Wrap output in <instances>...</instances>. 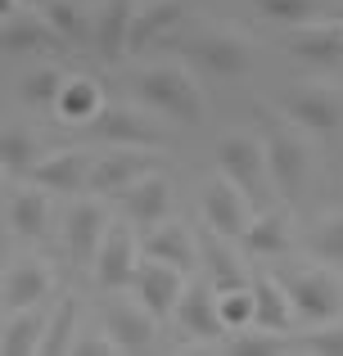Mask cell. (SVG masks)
<instances>
[{
  "instance_id": "cell-23",
  "label": "cell",
  "mask_w": 343,
  "mask_h": 356,
  "mask_svg": "<svg viewBox=\"0 0 343 356\" xmlns=\"http://www.w3.org/2000/svg\"><path fill=\"white\" fill-rule=\"evenodd\" d=\"M239 243H244V252H253V257H285V252L294 248V221H289V212L271 208V212H262V217H253Z\"/></svg>"
},
{
  "instance_id": "cell-29",
  "label": "cell",
  "mask_w": 343,
  "mask_h": 356,
  "mask_svg": "<svg viewBox=\"0 0 343 356\" xmlns=\"http://www.w3.org/2000/svg\"><path fill=\"white\" fill-rule=\"evenodd\" d=\"M45 221H50V199L41 190H18L9 199V230L23 239H45Z\"/></svg>"
},
{
  "instance_id": "cell-4",
  "label": "cell",
  "mask_w": 343,
  "mask_h": 356,
  "mask_svg": "<svg viewBox=\"0 0 343 356\" xmlns=\"http://www.w3.org/2000/svg\"><path fill=\"white\" fill-rule=\"evenodd\" d=\"M217 172L230 176L248 199H262L271 194V163H266V140L253 136V131H226L217 140Z\"/></svg>"
},
{
  "instance_id": "cell-6",
  "label": "cell",
  "mask_w": 343,
  "mask_h": 356,
  "mask_svg": "<svg viewBox=\"0 0 343 356\" xmlns=\"http://www.w3.org/2000/svg\"><path fill=\"white\" fill-rule=\"evenodd\" d=\"M199 212H203V226L217 230V235L226 239H244L248 221L257 217L253 212V199H248L244 190H239L230 176H212V181H203V199H199Z\"/></svg>"
},
{
  "instance_id": "cell-32",
  "label": "cell",
  "mask_w": 343,
  "mask_h": 356,
  "mask_svg": "<svg viewBox=\"0 0 343 356\" xmlns=\"http://www.w3.org/2000/svg\"><path fill=\"white\" fill-rule=\"evenodd\" d=\"M217 312H221V321H226V330H230V334H239V330H253V325H257L253 284L221 289V293H217Z\"/></svg>"
},
{
  "instance_id": "cell-15",
  "label": "cell",
  "mask_w": 343,
  "mask_h": 356,
  "mask_svg": "<svg viewBox=\"0 0 343 356\" xmlns=\"http://www.w3.org/2000/svg\"><path fill=\"white\" fill-rule=\"evenodd\" d=\"M131 284H136V298H141V302L150 307L159 321H168V316H176V302H181L190 275H185L181 266H172V261L150 257V261H141V266H136V280H131Z\"/></svg>"
},
{
  "instance_id": "cell-9",
  "label": "cell",
  "mask_w": 343,
  "mask_h": 356,
  "mask_svg": "<svg viewBox=\"0 0 343 356\" xmlns=\"http://www.w3.org/2000/svg\"><path fill=\"white\" fill-rule=\"evenodd\" d=\"M145 172H154V154L150 149H136V145H113L109 154H95L86 176V190L99 194V199H113L122 194L127 185H136Z\"/></svg>"
},
{
  "instance_id": "cell-35",
  "label": "cell",
  "mask_w": 343,
  "mask_h": 356,
  "mask_svg": "<svg viewBox=\"0 0 343 356\" xmlns=\"http://www.w3.org/2000/svg\"><path fill=\"white\" fill-rule=\"evenodd\" d=\"M330 0H253V9L262 18H271V23L280 27H294V23H312V18L326 14Z\"/></svg>"
},
{
  "instance_id": "cell-26",
  "label": "cell",
  "mask_w": 343,
  "mask_h": 356,
  "mask_svg": "<svg viewBox=\"0 0 343 356\" xmlns=\"http://www.w3.org/2000/svg\"><path fill=\"white\" fill-rule=\"evenodd\" d=\"M253 302H257V325H262V330L285 334L298 321V312H294V302H289V289L276 275H253Z\"/></svg>"
},
{
  "instance_id": "cell-39",
  "label": "cell",
  "mask_w": 343,
  "mask_h": 356,
  "mask_svg": "<svg viewBox=\"0 0 343 356\" xmlns=\"http://www.w3.org/2000/svg\"><path fill=\"white\" fill-rule=\"evenodd\" d=\"M14 9H18V0H0V18H9Z\"/></svg>"
},
{
  "instance_id": "cell-16",
  "label": "cell",
  "mask_w": 343,
  "mask_h": 356,
  "mask_svg": "<svg viewBox=\"0 0 343 356\" xmlns=\"http://www.w3.org/2000/svg\"><path fill=\"white\" fill-rule=\"evenodd\" d=\"M131 18L136 0H104L90 18V45H95L99 63H118L122 54H131Z\"/></svg>"
},
{
  "instance_id": "cell-27",
  "label": "cell",
  "mask_w": 343,
  "mask_h": 356,
  "mask_svg": "<svg viewBox=\"0 0 343 356\" xmlns=\"http://www.w3.org/2000/svg\"><path fill=\"white\" fill-rule=\"evenodd\" d=\"M45 307H27V312H9L5 316V325H0V352H14V356H23V352H41V339H45Z\"/></svg>"
},
{
  "instance_id": "cell-22",
  "label": "cell",
  "mask_w": 343,
  "mask_h": 356,
  "mask_svg": "<svg viewBox=\"0 0 343 356\" xmlns=\"http://www.w3.org/2000/svg\"><path fill=\"white\" fill-rule=\"evenodd\" d=\"M145 252L159 257V261L181 266L185 275H194V266L203 261V248H199V239L190 235L185 221H159V226H150V235H145Z\"/></svg>"
},
{
  "instance_id": "cell-5",
  "label": "cell",
  "mask_w": 343,
  "mask_h": 356,
  "mask_svg": "<svg viewBox=\"0 0 343 356\" xmlns=\"http://www.w3.org/2000/svg\"><path fill=\"white\" fill-rule=\"evenodd\" d=\"M285 289H289V302H294V312H298V321L326 325V321H335V316H343V280L330 266L294 270V275L285 280Z\"/></svg>"
},
{
  "instance_id": "cell-10",
  "label": "cell",
  "mask_w": 343,
  "mask_h": 356,
  "mask_svg": "<svg viewBox=\"0 0 343 356\" xmlns=\"http://www.w3.org/2000/svg\"><path fill=\"white\" fill-rule=\"evenodd\" d=\"M285 118H294L303 131H312V136H335L343 127V95L335 86H321V81H308V86L289 90L280 104Z\"/></svg>"
},
{
  "instance_id": "cell-20",
  "label": "cell",
  "mask_w": 343,
  "mask_h": 356,
  "mask_svg": "<svg viewBox=\"0 0 343 356\" xmlns=\"http://www.w3.org/2000/svg\"><path fill=\"white\" fill-rule=\"evenodd\" d=\"M90 163H95V154H86V149H54V154H45L41 163L32 167V181L41 185V190L77 194V190H86Z\"/></svg>"
},
{
  "instance_id": "cell-25",
  "label": "cell",
  "mask_w": 343,
  "mask_h": 356,
  "mask_svg": "<svg viewBox=\"0 0 343 356\" xmlns=\"http://www.w3.org/2000/svg\"><path fill=\"white\" fill-rule=\"evenodd\" d=\"M235 239H226V235H217V230H208L203 235V266H208V280H212V289H239V284H253L248 280V270H244V261H239V252L230 248Z\"/></svg>"
},
{
  "instance_id": "cell-18",
  "label": "cell",
  "mask_w": 343,
  "mask_h": 356,
  "mask_svg": "<svg viewBox=\"0 0 343 356\" xmlns=\"http://www.w3.org/2000/svg\"><path fill=\"white\" fill-rule=\"evenodd\" d=\"M36 50H63L59 32L36 9H14L0 18V54H36Z\"/></svg>"
},
{
  "instance_id": "cell-31",
  "label": "cell",
  "mask_w": 343,
  "mask_h": 356,
  "mask_svg": "<svg viewBox=\"0 0 343 356\" xmlns=\"http://www.w3.org/2000/svg\"><path fill=\"white\" fill-rule=\"evenodd\" d=\"M41 14H45V23L59 32L63 45H77L81 36H90V18L77 0H41Z\"/></svg>"
},
{
  "instance_id": "cell-40",
  "label": "cell",
  "mask_w": 343,
  "mask_h": 356,
  "mask_svg": "<svg viewBox=\"0 0 343 356\" xmlns=\"http://www.w3.org/2000/svg\"><path fill=\"white\" fill-rule=\"evenodd\" d=\"M5 181H9V172H5V167H0V199H5Z\"/></svg>"
},
{
  "instance_id": "cell-34",
  "label": "cell",
  "mask_w": 343,
  "mask_h": 356,
  "mask_svg": "<svg viewBox=\"0 0 343 356\" xmlns=\"http://www.w3.org/2000/svg\"><path fill=\"white\" fill-rule=\"evenodd\" d=\"M226 352H235V356H280V352H298V343L280 339L276 330H262V325H253V330H239L235 339L226 343Z\"/></svg>"
},
{
  "instance_id": "cell-37",
  "label": "cell",
  "mask_w": 343,
  "mask_h": 356,
  "mask_svg": "<svg viewBox=\"0 0 343 356\" xmlns=\"http://www.w3.org/2000/svg\"><path fill=\"white\" fill-rule=\"evenodd\" d=\"M303 352H317V356H343V321L335 316V321L317 325V330L308 334V339L298 343Z\"/></svg>"
},
{
  "instance_id": "cell-24",
  "label": "cell",
  "mask_w": 343,
  "mask_h": 356,
  "mask_svg": "<svg viewBox=\"0 0 343 356\" xmlns=\"http://www.w3.org/2000/svg\"><path fill=\"white\" fill-rule=\"evenodd\" d=\"M99 108H104V90H99L95 77H68L63 90H59V99H54V118H59L63 127H86Z\"/></svg>"
},
{
  "instance_id": "cell-38",
  "label": "cell",
  "mask_w": 343,
  "mask_h": 356,
  "mask_svg": "<svg viewBox=\"0 0 343 356\" xmlns=\"http://www.w3.org/2000/svg\"><path fill=\"white\" fill-rule=\"evenodd\" d=\"M72 352H77V356H113L118 343H113V334H109V330H86V334L77 330V339H72Z\"/></svg>"
},
{
  "instance_id": "cell-13",
  "label": "cell",
  "mask_w": 343,
  "mask_h": 356,
  "mask_svg": "<svg viewBox=\"0 0 343 356\" xmlns=\"http://www.w3.org/2000/svg\"><path fill=\"white\" fill-rule=\"evenodd\" d=\"M104 330L113 334L118 352H154L159 348V316L141 298H113L104 307Z\"/></svg>"
},
{
  "instance_id": "cell-7",
  "label": "cell",
  "mask_w": 343,
  "mask_h": 356,
  "mask_svg": "<svg viewBox=\"0 0 343 356\" xmlns=\"http://www.w3.org/2000/svg\"><path fill=\"white\" fill-rule=\"evenodd\" d=\"M154 108H136V104H109L99 108L95 118L86 122V131L95 140H104V145H136V149H154L163 145V131L159 122L150 118Z\"/></svg>"
},
{
  "instance_id": "cell-17",
  "label": "cell",
  "mask_w": 343,
  "mask_h": 356,
  "mask_svg": "<svg viewBox=\"0 0 343 356\" xmlns=\"http://www.w3.org/2000/svg\"><path fill=\"white\" fill-rule=\"evenodd\" d=\"M122 217L131 221V226H159V221H168V212H172V181L154 167V172H145L136 185H127L122 194Z\"/></svg>"
},
{
  "instance_id": "cell-21",
  "label": "cell",
  "mask_w": 343,
  "mask_h": 356,
  "mask_svg": "<svg viewBox=\"0 0 343 356\" xmlns=\"http://www.w3.org/2000/svg\"><path fill=\"white\" fill-rule=\"evenodd\" d=\"M176 325L185 334H194V339H221V334H230L221 312H217V289L212 284H185L181 302H176Z\"/></svg>"
},
{
  "instance_id": "cell-28",
  "label": "cell",
  "mask_w": 343,
  "mask_h": 356,
  "mask_svg": "<svg viewBox=\"0 0 343 356\" xmlns=\"http://www.w3.org/2000/svg\"><path fill=\"white\" fill-rule=\"evenodd\" d=\"M45 158L41 140H36V131L27 127H0V167H5L9 176H32V167Z\"/></svg>"
},
{
  "instance_id": "cell-1",
  "label": "cell",
  "mask_w": 343,
  "mask_h": 356,
  "mask_svg": "<svg viewBox=\"0 0 343 356\" xmlns=\"http://www.w3.org/2000/svg\"><path fill=\"white\" fill-rule=\"evenodd\" d=\"M131 90L145 108L181 122V127H203V122H208L203 86L185 63H154V68H141L131 77Z\"/></svg>"
},
{
  "instance_id": "cell-33",
  "label": "cell",
  "mask_w": 343,
  "mask_h": 356,
  "mask_svg": "<svg viewBox=\"0 0 343 356\" xmlns=\"http://www.w3.org/2000/svg\"><path fill=\"white\" fill-rule=\"evenodd\" d=\"M72 339H77V302H72V298H63V302L50 312V321H45L41 352H45V356L72 352Z\"/></svg>"
},
{
  "instance_id": "cell-8",
  "label": "cell",
  "mask_w": 343,
  "mask_h": 356,
  "mask_svg": "<svg viewBox=\"0 0 343 356\" xmlns=\"http://www.w3.org/2000/svg\"><path fill=\"white\" fill-rule=\"evenodd\" d=\"M136 266H141V239H136V230L127 221H109L104 239H99V252L90 261L95 284L118 293V289H127L136 280Z\"/></svg>"
},
{
  "instance_id": "cell-2",
  "label": "cell",
  "mask_w": 343,
  "mask_h": 356,
  "mask_svg": "<svg viewBox=\"0 0 343 356\" xmlns=\"http://www.w3.org/2000/svg\"><path fill=\"white\" fill-rule=\"evenodd\" d=\"M262 140H266V163H271L276 194L294 199V194L308 185V176H312V145H308V136H303V127L294 118L266 113Z\"/></svg>"
},
{
  "instance_id": "cell-30",
  "label": "cell",
  "mask_w": 343,
  "mask_h": 356,
  "mask_svg": "<svg viewBox=\"0 0 343 356\" xmlns=\"http://www.w3.org/2000/svg\"><path fill=\"white\" fill-rule=\"evenodd\" d=\"M63 72L59 68H32V72H23L18 77V99H23L27 108H41V113H54V99H59V90H63Z\"/></svg>"
},
{
  "instance_id": "cell-12",
  "label": "cell",
  "mask_w": 343,
  "mask_h": 356,
  "mask_svg": "<svg viewBox=\"0 0 343 356\" xmlns=\"http://www.w3.org/2000/svg\"><path fill=\"white\" fill-rule=\"evenodd\" d=\"M280 45L294 54V59H303L308 68H339L343 63V23H335V18L294 23Z\"/></svg>"
},
{
  "instance_id": "cell-19",
  "label": "cell",
  "mask_w": 343,
  "mask_h": 356,
  "mask_svg": "<svg viewBox=\"0 0 343 356\" xmlns=\"http://www.w3.org/2000/svg\"><path fill=\"white\" fill-rule=\"evenodd\" d=\"M190 14V0H150V5H136L131 18V54L150 50V45H163L176 27Z\"/></svg>"
},
{
  "instance_id": "cell-14",
  "label": "cell",
  "mask_w": 343,
  "mask_h": 356,
  "mask_svg": "<svg viewBox=\"0 0 343 356\" xmlns=\"http://www.w3.org/2000/svg\"><path fill=\"white\" fill-rule=\"evenodd\" d=\"M54 293V270L45 266V257H18L9 270H0V302L9 312H27V307H45V298Z\"/></svg>"
},
{
  "instance_id": "cell-11",
  "label": "cell",
  "mask_w": 343,
  "mask_h": 356,
  "mask_svg": "<svg viewBox=\"0 0 343 356\" xmlns=\"http://www.w3.org/2000/svg\"><path fill=\"white\" fill-rule=\"evenodd\" d=\"M109 221L113 217H109V203L99 199V194H86V199H77L68 208V217H63V248H68V257L77 261V266H90V261H95Z\"/></svg>"
},
{
  "instance_id": "cell-36",
  "label": "cell",
  "mask_w": 343,
  "mask_h": 356,
  "mask_svg": "<svg viewBox=\"0 0 343 356\" xmlns=\"http://www.w3.org/2000/svg\"><path fill=\"white\" fill-rule=\"evenodd\" d=\"M308 248L321 261H343V212H326L308 226Z\"/></svg>"
},
{
  "instance_id": "cell-3",
  "label": "cell",
  "mask_w": 343,
  "mask_h": 356,
  "mask_svg": "<svg viewBox=\"0 0 343 356\" xmlns=\"http://www.w3.org/2000/svg\"><path fill=\"white\" fill-rule=\"evenodd\" d=\"M185 50H190L194 72H203L212 81H239L257 63V45L235 27H203Z\"/></svg>"
}]
</instances>
